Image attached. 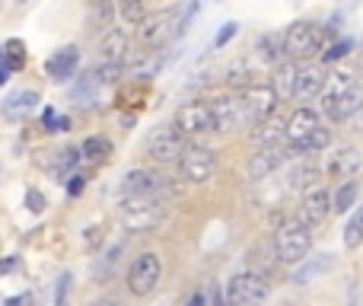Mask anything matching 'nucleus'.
Masks as SVG:
<instances>
[{
  "mask_svg": "<svg viewBox=\"0 0 363 306\" xmlns=\"http://www.w3.org/2000/svg\"><path fill=\"white\" fill-rule=\"evenodd\" d=\"M319 115H325L328 121H347L357 112H363V83L351 70H332L325 80V89L319 96Z\"/></svg>",
  "mask_w": 363,
  "mask_h": 306,
  "instance_id": "f257e3e1",
  "label": "nucleus"
},
{
  "mask_svg": "<svg viewBox=\"0 0 363 306\" xmlns=\"http://www.w3.org/2000/svg\"><path fill=\"white\" fill-rule=\"evenodd\" d=\"M332 38H328V29L319 23H309V19H300V23H290L284 29V55L287 61H309L315 55H325Z\"/></svg>",
  "mask_w": 363,
  "mask_h": 306,
  "instance_id": "f03ea898",
  "label": "nucleus"
},
{
  "mask_svg": "<svg viewBox=\"0 0 363 306\" xmlns=\"http://www.w3.org/2000/svg\"><path fill=\"white\" fill-rule=\"evenodd\" d=\"M309 249H313V230H309L303 220L290 217L277 226L274 233V256L277 262L284 265H300L309 258Z\"/></svg>",
  "mask_w": 363,
  "mask_h": 306,
  "instance_id": "7ed1b4c3",
  "label": "nucleus"
},
{
  "mask_svg": "<svg viewBox=\"0 0 363 306\" xmlns=\"http://www.w3.org/2000/svg\"><path fill=\"white\" fill-rule=\"evenodd\" d=\"M118 217L125 220L128 230H153L166 217V201L150 198V195H121Z\"/></svg>",
  "mask_w": 363,
  "mask_h": 306,
  "instance_id": "20e7f679",
  "label": "nucleus"
},
{
  "mask_svg": "<svg viewBox=\"0 0 363 306\" xmlns=\"http://www.w3.org/2000/svg\"><path fill=\"white\" fill-rule=\"evenodd\" d=\"M179 38V10L176 6H163V10L147 13V19L138 26V42L147 51H160Z\"/></svg>",
  "mask_w": 363,
  "mask_h": 306,
  "instance_id": "39448f33",
  "label": "nucleus"
},
{
  "mask_svg": "<svg viewBox=\"0 0 363 306\" xmlns=\"http://www.w3.org/2000/svg\"><path fill=\"white\" fill-rule=\"evenodd\" d=\"M172 125H176L188 141L207 138V134L217 131V125H213V112H211V102H207V99L182 102V106L176 109V119H172Z\"/></svg>",
  "mask_w": 363,
  "mask_h": 306,
  "instance_id": "423d86ee",
  "label": "nucleus"
},
{
  "mask_svg": "<svg viewBox=\"0 0 363 306\" xmlns=\"http://www.w3.org/2000/svg\"><path fill=\"white\" fill-rule=\"evenodd\" d=\"M268 278L262 271H239L226 281V306H258L268 297Z\"/></svg>",
  "mask_w": 363,
  "mask_h": 306,
  "instance_id": "0eeeda50",
  "label": "nucleus"
},
{
  "mask_svg": "<svg viewBox=\"0 0 363 306\" xmlns=\"http://www.w3.org/2000/svg\"><path fill=\"white\" fill-rule=\"evenodd\" d=\"M239 102H242L245 119H249V128H252V125H258V121L271 119V115L277 112V102L281 99H277L271 80L268 83L252 80V83H245V87H239Z\"/></svg>",
  "mask_w": 363,
  "mask_h": 306,
  "instance_id": "6e6552de",
  "label": "nucleus"
},
{
  "mask_svg": "<svg viewBox=\"0 0 363 306\" xmlns=\"http://www.w3.org/2000/svg\"><path fill=\"white\" fill-rule=\"evenodd\" d=\"M160 278H163V262H160L157 252H140L138 258L128 268V290L134 297H150L160 288Z\"/></svg>",
  "mask_w": 363,
  "mask_h": 306,
  "instance_id": "1a4fd4ad",
  "label": "nucleus"
},
{
  "mask_svg": "<svg viewBox=\"0 0 363 306\" xmlns=\"http://www.w3.org/2000/svg\"><path fill=\"white\" fill-rule=\"evenodd\" d=\"M179 173H182V179L191 182V185H204V182H211L213 173H217V153L204 144H188L179 160Z\"/></svg>",
  "mask_w": 363,
  "mask_h": 306,
  "instance_id": "9d476101",
  "label": "nucleus"
},
{
  "mask_svg": "<svg viewBox=\"0 0 363 306\" xmlns=\"http://www.w3.org/2000/svg\"><path fill=\"white\" fill-rule=\"evenodd\" d=\"M185 147H188V138L176 125H160V128H153L150 138H147V153L157 163H179Z\"/></svg>",
  "mask_w": 363,
  "mask_h": 306,
  "instance_id": "9b49d317",
  "label": "nucleus"
},
{
  "mask_svg": "<svg viewBox=\"0 0 363 306\" xmlns=\"http://www.w3.org/2000/svg\"><path fill=\"white\" fill-rule=\"evenodd\" d=\"M322 128V115L309 106H300L287 119V151L290 153H306V144L315 138V131Z\"/></svg>",
  "mask_w": 363,
  "mask_h": 306,
  "instance_id": "f8f14e48",
  "label": "nucleus"
},
{
  "mask_svg": "<svg viewBox=\"0 0 363 306\" xmlns=\"http://www.w3.org/2000/svg\"><path fill=\"white\" fill-rule=\"evenodd\" d=\"M211 102L213 112V125H217L220 134H236L239 128H249V119H245V109L239 102V93H217Z\"/></svg>",
  "mask_w": 363,
  "mask_h": 306,
  "instance_id": "ddd939ff",
  "label": "nucleus"
},
{
  "mask_svg": "<svg viewBox=\"0 0 363 306\" xmlns=\"http://www.w3.org/2000/svg\"><path fill=\"white\" fill-rule=\"evenodd\" d=\"M172 192V182L157 169H128L121 179V195H150V198H166Z\"/></svg>",
  "mask_w": 363,
  "mask_h": 306,
  "instance_id": "4468645a",
  "label": "nucleus"
},
{
  "mask_svg": "<svg viewBox=\"0 0 363 306\" xmlns=\"http://www.w3.org/2000/svg\"><path fill=\"white\" fill-rule=\"evenodd\" d=\"M328 214H332V195H328V188H322V185L306 188L300 201V211H296V220H303L309 230H319L328 220Z\"/></svg>",
  "mask_w": 363,
  "mask_h": 306,
  "instance_id": "2eb2a0df",
  "label": "nucleus"
},
{
  "mask_svg": "<svg viewBox=\"0 0 363 306\" xmlns=\"http://www.w3.org/2000/svg\"><path fill=\"white\" fill-rule=\"evenodd\" d=\"M360 166H363L360 151L357 147H351V144H345V147H335V151L328 153L325 175L328 179H338V182H351L354 175L360 173Z\"/></svg>",
  "mask_w": 363,
  "mask_h": 306,
  "instance_id": "dca6fc26",
  "label": "nucleus"
},
{
  "mask_svg": "<svg viewBox=\"0 0 363 306\" xmlns=\"http://www.w3.org/2000/svg\"><path fill=\"white\" fill-rule=\"evenodd\" d=\"M325 67L322 64H313V61H303L300 64V74H296V87H294V99L296 102H309L315 99V96H322V89H325Z\"/></svg>",
  "mask_w": 363,
  "mask_h": 306,
  "instance_id": "f3484780",
  "label": "nucleus"
},
{
  "mask_svg": "<svg viewBox=\"0 0 363 306\" xmlns=\"http://www.w3.org/2000/svg\"><path fill=\"white\" fill-rule=\"evenodd\" d=\"M287 156H294L287 147H264V151L252 153L249 160V179L252 182H268L277 169L287 163Z\"/></svg>",
  "mask_w": 363,
  "mask_h": 306,
  "instance_id": "a211bd4d",
  "label": "nucleus"
},
{
  "mask_svg": "<svg viewBox=\"0 0 363 306\" xmlns=\"http://www.w3.org/2000/svg\"><path fill=\"white\" fill-rule=\"evenodd\" d=\"M77 67H80V48L77 45H64V48H57L45 61V77L55 83H67L77 74Z\"/></svg>",
  "mask_w": 363,
  "mask_h": 306,
  "instance_id": "6ab92c4d",
  "label": "nucleus"
},
{
  "mask_svg": "<svg viewBox=\"0 0 363 306\" xmlns=\"http://www.w3.org/2000/svg\"><path fill=\"white\" fill-rule=\"evenodd\" d=\"M249 138H252V144H255L258 151H264V147H284L287 144V119H281V115L274 112L271 119L252 125Z\"/></svg>",
  "mask_w": 363,
  "mask_h": 306,
  "instance_id": "aec40b11",
  "label": "nucleus"
},
{
  "mask_svg": "<svg viewBox=\"0 0 363 306\" xmlns=\"http://www.w3.org/2000/svg\"><path fill=\"white\" fill-rule=\"evenodd\" d=\"M131 38L125 29H106V35L99 38V64H125Z\"/></svg>",
  "mask_w": 363,
  "mask_h": 306,
  "instance_id": "412c9836",
  "label": "nucleus"
},
{
  "mask_svg": "<svg viewBox=\"0 0 363 306\" xmlns=\"http://www.w3.org/2000/svg\"><path fill=\"white\" fill-rule=\"evenodd\" d=\"M35 106H38L35 89H16V93H10L0 102V115H4L6 121H23L26 115L35 112Z\"/></svg>",
  "mask_w": 363,
  "mask_h": 306,
  "instance_id": "4be33fe9",
  "label": "nucleus"
},
{
  "mask_svg": "<svg viewBox=\"0 0 363 306\" xmlns=\"http://www.w3.org/2000/svg\"><path fill=\"white\" fill-rule=\"evenodd\" d=\"M163 58L160 51H147L144 58H138L134 64H125V80H134V83H150L153 77L163 70Z\"/></svg>",
  "mask_w": 363,
  "mask_h": 306,
  "instance_id": "5701e85b",
  "label": "nucleus"
},
{
  "mask_svg": "<svg viewBox=\"0 0 363 306\" xmlns=\"http://www.w3.org/2000/svg\"><path fill=\"white\" fill-rule=\"evenodd\" d=\"M296 74H300V61H281V64L274 67V77H271V87H274L277 99H294Z\"/></svg>",
  "mask_w": 363,
  "mask_h": 306,
  "instance_id": "b1692460",
  "label": "nucleus"
},
{
  "mask_svg": "<svg viewBox=\"0 0 363 306\" xmlns=\"http://www.w3.org/2000/svg\"><path fill=\"white\" fill-rule=\"evenodd\" d=\"M99 93H102V83L93 70L77 77V83L70 87V99H74L77 106H96V102H99Z\"/></svg>",
  "mask_w": 363,
  "mask_h": 306,
  "instance_id": "393cba45",
  "label": "nucleus"
},
{
  "mask_svg": "<svg viewBox=\"0 0 363 306\" xmlns=\"http://www.w3.org/2000/svg\"><path fill=\"white\" fill-rule=\"evenodd\" d=\"M80 160L89 163V166L108 163L112 160V141H108L106 134H89V138L80 144Z\"/></svg>",
  "mask_w": 363,
  "mask_h": 306,
  "instance_id": "a878e982",
  "label": "nucleus"
},
{
  "mask_svg": "<svg viewBox=\"0 0 363 306\" xmlns=\"http://www.w3.org/2000/svg\"><path fill=\"white\" fill-rule=\"evenodd\" d=\"M147 96H150V83H134V80H125V87H121V89H118V96H115V106L138 112V109L147 102Z\"/></svg>",
  "mask_w": 363,
  "mask_h": 306,
  "instance_id": "bb28decb",
  "label": "nucleus"
},
{
  "mask_svg": "<svg viewBox=\"0 0 363 306\" xmlns=\"http://www.w3.org/2000/svg\"><path fill=\"white\" fill-rule=\"evenodd\" d=\"M255 48L264 64H274L277 67L281 61H287V55H284V32H268V35H262L255 42Z\"/></svg>",
  "mask_w": 363,
  "mask_h": 306,
  "instance_id": "cd10ccee",
  "label": "nucleus"
},
{
  "mask_svg": "<svg viewBox=\"0 0 363 306\" xmlns=\"http://www.w3.org/2000/svg\"><path fill=\"white\" fill-rule=\"evenodd\" d=\"M335 265L332 256H315V258H306V262H300V268L294 271V284H309L313 278L325 275L328 268Z\"/></svg>",
  "mask_w": 363,
  "mask_h": 306,
  "instance_id": "c85d7f7f",
  "label": "nucleus"
},
{
  "mask_svg": "<svg viewBox=\"0 0 363 306\" xmlns=\"http://www.w3.org/2000/svg\"><path fill=\"white\" fill-rule=\"evenodd\" d=\"M315 179H319V163H296V166L290 169L287 188H300V192H306V188L315 185Z\"/></svg>",
  "mask_w": 363,
  "mask_h": 306,
  "instance_id": "c756f323",
  "label": "nucleus"
},
{
  "mask_svg": "<svg viewBox=\"0 0 363 306\" xmlns=\"http://www.w3.org/2000/svg\"><path fill=\"white\" fill-rule=\"evenodd\" d=\"M115 10H118V19L128 26H140L147 19V0H115Z\"/></svg>",
  "mask_w": 363,
  "mask_h": 306,
  "instance_id": "7c9ffc66",
  "label": "nucleus"
},
{
  "mask_svg": "<svg viewBox=\"0 0 363 306\" xmlns=\"http://www.w3.org/2000/svg\"><path fill=\"white\" fill-rule=\"evenodd\" d=\"M357 195H360V185L357 182H341L338 185V192L332 195V211L335 214H345V211H351L354 204H357Z\"/></svg>",
  "mask_w": 363,
  "mask_h": 306,
  "instance_id": "2f4dec72",
  "label": "nucleus"
},
{
  "mask_svg": "<svg viewBox=\"0 0 363 306\" xmlns=\"http://www.w3.org/2000/svg\"><path fill=\"white\" fill-rule=\"evenodd\" d=\"M26 58H29V55H26V42H23V38H6V42H4V61L10 64L13 70H23L26 67Z\"/></svg>",
  "mask_w": 363,
  "mask_h": 306,
  "instance_id": "473e14b6",
  "label": "nucleus"
},
{
  "mask_svg": "<svg viewBox=\"0 0 363 306\" xmlns=\"http://www.w3.org/2000/svg\"><path fill=\"white\" fill-rule=\"evenodd\" d=\"M345 246L347 249H360L363 246V204L354 211V217L345 226Z\"/></svg>",
  "mask_w": 363,
  "mask_h": 306,
  "instance_id": "72a5a7b5",
  "label": "nucleus"
},
{
  "mask_svg": "<svg viewBox=\"0 0 363 306\" xmlns=\"http://www.w3.org/2000/svg\"><path fill=\"white\" fill-rule=\"evenodd\" d=\"M42 128H45L48 134H61V131H67V128H70V119L57 112L55 106H48V109L42 112Z\"/></svg>",
  "mask_w": 363,
  "mask_h": 306,
  "instance_id": "f704fd0d",
  "label": "nucleus"
},
{
  "mask_svg": "<svg viewBox=\"0 0 363 306\" xmlns=\"http://www.w3.org/2000/svg\"><path fill=\"white\" fill-rule=\"evenodd\" d=\"M108 19H112V0H93L89 4V23L96 29H108Z\"/></svg>",
  "mask_w": 363,
  "mask_h": 306,
  "instance_id": "c9c22d12",
  "label": "nucleus"
},
{
  "mask_svg": "<svg viewBox=\"0 0 363 306\" xmlns=\"http://www.w3.org/2000/svg\"><path fill=\"white\" fill-rule=\"evenodd\" d=\"M70 288H74V275L61 271V278L55 284V306H70Z\"/></svg>",
  "mask_w": 363,
  "mask_h": 306,
  "instance_id": "e433bc0d",
  "label": "nucleus"
},
{
  "mask_svg": "<svg viewBox=\"0 0 363 306\" xmlns=\"http://www.w3.org/2000/svg\"><path fill=\"white\" fill-rule=\"evenodd\" d=\"M45 207H48V198H45L38 188H29V192H26V211L29 214H45Z\"/></svg>",
  "mask_w": 363,
  "mask_h": 306,
  "instance_id": "4c0bfd02",
  "label": "nucleus"
},
{
  "mask_svg": "<svg viewBox=\"0 0 363 306\" xmlns=\"http://www.w3.org/2000/svg\"><path fill=\"white\" fill-rule=\"evenodd\" d=\"M236 32H239V23H223V26H220V32L213 35V48H223V45H230L233 38H236Z\"/></svg>",
  "mask_w": 363,
  "mask_h": 306,
  "instance_id": "58836bf2",
  "label": "nucleus"
},
{
  "mask_svg": "<svg viewBox=\"0 0 363 306\" xmlns=\"http://www.w3.org/2000/svg\"><path fill=\"white\" fill-rule=\"evenodd\" d=\"M64 188H67V198H77V195H83V188H86V173H80V169H77V173L70 175L67 182H64Z\"/></svg>",
  "mask_w": 363,
  "mask_h": 306,
  "instance_id": "ea45409f",
  "label": "nucleus"
},
{
  "mask_svg": "<svg viewBox=\"0 0 363 306\" xmlns=\"http://www.w3.org/2000/svg\"><path fill=\"white\" fill-rule=\"evenodd\" d=\"M345 55H351V42H347V38H341V42L328 45V51L322 55V61H338V58H345Z\"/></svg>",
  "mask_w": 363,
  "mask_h": 306,
  "instance_id": "a19ab883",
  "label": "nucleus"
},
{
  "mask_svg": "<svg viewBox=\"0 0 363 306\" xmlns=\"http://www.w3.org/2000/svg\"><path fill=\"white\" fill-rule=\"evenodd\" d=\"M207 306H226V297L220 288H211L207 290Z\"/></svg>",
  "mask_w": 363,
  "mask_h": 306,
  "instance_id": "79ce46f5",
  "label": "nucleus"
},
{
  "mask_svg": "<svg viewBox=\"0 0 363 306\" xmlns=\"http://www.w3.org/2000/svg\"><path fill=\"white\" fill-rule=\"evenodd\" d=\"M19 268V258L10 256V258H0V275H10V271Z\"/></svg>",
  "mask_w": 363,
  "mask_h": 306,
  "instance_id": "37998d69",
  "label": "nucleus"
},
{
  "mask_svg": "<svg viewBox=\"0 0 363 306\" xmlns=\"http://www.w3.org/2000/svg\"><path fill=\"white\" fill-rule=\"evenodd\" d=\"M185 306H207V294H204V290H194V294L188 297Z\"/></svg>",
  "mask_w": 363,
  "mask_h": 306,
  "instance_id": "c03bdc74",
  "label": "nucleus"
},
{
  "mask_svg": "<svg viewBox=\"0 0 363 306\" xmlns=\"http://www.w3.org/2000/svg\"><path fill=\"white\" fill-rule=\"evenodd\" d=\"M13 77V67L6 61H0V87H6V80Z\"/></svg>",
  "mask_w": 363,
  "mask_h": 306,
  "instance_id": "a18cd8bd",
  "label": "nucleus"
},
{
  "mask_svg": "<svg viewBox=\"0 0 363 306\" xmlns=\"http://www.w3.org/2000/svg\"><path fill=\"white\" fill-rule=\"evenodd\" d=\"M4 306H29V294H19V297H10V300H4Z\"/></svg>",
  "mask_w": 363,
  "mask_h": 306,
  "instance_id": "49530a36",
  "label": "nucleus"
},
{
  "mask_svg": "<svg viewBox=\"0 0 363 306\" xmlns=\"http://www.w3.org/2000/svg\"><path fill=\"white\" fill-rule=\"evenodd\" d=\"M131 125H134V112L121 115V128H125V131H128V128H131Z\"/></svg>",
  "mask_w": 363,
  "mask_h": 306,
  "instance_id": "de8ad7c7",
  "label": "nucleus"
},
{
  "mask_svg": "<svg viewBox=\"0 0 363 306\" xmlns=\"http://www.w3.org/2000/svg\"><path fill=\"white\" fill-rule=\"evenodd\" d=\"M0 61H4V42H0Z\"/></svg>",
  "mask_w": 363,
  "mask_h": 306,
  "instance_id": "09e8293b",
  "label": "nucleus"
},
{
  "mask_svg": "<svg viewBox=\"0 0 363 306\" xmlns=\"http://www.w3.org/2000/svg\"><path fill=\"white\" fill-rule=\"evenodd\" d=\"M19 4H29V0H19Z\"/></svg>",
  "mask_w": 363,
  "mask_h": 306,
  "instance_id": "8fccbe9b",
  "label": "nucleus"
}]
</instances>
